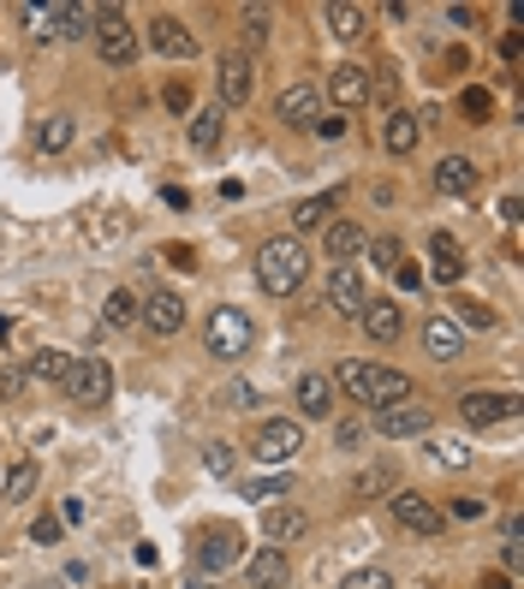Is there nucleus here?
<instances>
[{
	"mask_svg": "<svg viewBox=\"0 0 524 589\" xmlns=\"http://www.w3.org/2000/svg\"><path fill=\"white\" fill-rule=\"evenodd\" d=\"M417 138H424V113L387 108V120H382V150H387V155H412Z\"/></svg>",
	"mask_w": 524,
	"mask_h": 589,
	"instance_id": "18",
	"label": "nucleus"
},
{
	"mask_svg": "<svg viewBox=\"0 0 524 589\" xmlns=\"http://www.w3.org/2000/svg\"><path fill=\"white\" fill-rule=\"evenodd\" d=\"M363 257H370L375 269H400V262H405V244H400V239H375V244H363Z\"/></svg>",
	"mask_w": 524,
	"mask_h": 589,
	"instance_id": "37",
	"label": "nucleus"
},
{
	"mask_svg": "<svg viewBox=\"0 0 524 589\" xmlns=\"http://www.w3.org/2000/svg\"><path fill=\"white\" fill-rule=\"evenodd\" d=\"M358 440H363V423H340V429H334V447L340 452H352Z\"/></svg>",
	"mask_w": 524,
	"mask_h": 589,
	"instance_id": "48",
	"label": "nucleus"
},
{
	"mask_svg": "<svg viewBox=\"0 0 524 589\" xmlns=\"http://www.w3.org/2000/svg\"><path fill=\"white\" fill-rule=\"evenodd\" d=\"M72 138H78V126H72L66 113H42V120H36V150H42V155L72 150Z\"/></svg>",
	"mask_w": 524,
	"mask_h": 589,
	"instance_id": "31",
	"label": "nucleus"
},
{
	"mask_svg": "<svg viewBox=\"0 0 524 589\" xmlns=\"http://www.w3.org/2000/svg\"><path fill=\"white\" fill-rule=\"evenodd\" d=\"M215 90H221V108H244L256 96V61L244 48H227L221 66H215Z\"/></svg>",
	"mask_w": 524,
	"mask_h": 589,
	"instance_id": "8",
	"label": "nucleus"
},
{
	"mask_svg": "<svg viewBox=\"0 0 524 589\" xmlns=\"http://www.w3.org/2000/svg\"><path fill=\"white\" fill-rule=\"evenodd\" d=\"M138 321L150 334H162V340H173V334L185 328V298L167 286H150V298H138Z\"/></svg>",
	"mask_w": 524,
	"mask_h": 589,
	"instance_id": "10",
	"label": "nucleus"
},
{
	"mask_svg": "<svg viewBox=\"0 0 524 589\" xmlns=\"http://www.w3.org/2000/svg\"><path fill=\"white\" fill-rule=\"evenodd\" d=\"M483 589H513V583H506V578H483Z\"/></svg>",
	"mask_w": 524,
	"mask_h": 589,
	"instance_id": "54",
	"label": "nucleus"
},
{
	"mask_svg": "<svg viewBox=\"0 0 524 589\" xmlns=\"http://www.w3.org/2000/svg\"><path fill=\"white\" fill-rule=\"evenodd\" d=\"M334 209H340V190H316V197H304L293 209V239L298 232H323L334 220Z\"/></svg>",
	"mask_w": 524,
	"mask_h": 589,
	"instance_id": "27",
	"label": "nucleus"
},
{
	"mask_svg": "<svg viewBox=\"0 0 524 589\" xmlns=\"http://www.w3.org/2000/svg\"><path fill=\"white\" fill-rule=\"evenodd\" d=\"M340 388L352 393L358 405H370V411H382V405H405L417 393V381L405 375V370H387V363H340Z\"/></svg>",
	"mask_w": 524,
	"mask_h": 589,
	"instance_id": "2",
	"label": "nucleus"
},
{
	"mask_svg": "<svg viewBox=\"0 0 524 589\" xmlns=\"http://www.w3.org/2000/svg\"><path fill=\"white\" fill-rule=\"evenodd\" d=\"M61 536H66L61 519H36V524H31V542H54V548H61Z\"/></svg>",
	"mask_w": 524,
	"mask_h": 589,
	"instance_id": "46",
	"label": "nucleus"
},
{
	"mask_svg": "<svg viewBox=\"0 0 524 589\" xmlns=\"http://www.w3.org/2000/svg\"><path fill=\"white\" fill-rule=\"evenodd\" d=\"M293 494V477H256V482H244V500H256V506H281V500Z\"/></svg>",
	"mask_w": 524,
	"mask_h": 589,
	"instance_id": "34",
	"label": "nucleus"
},
{
	"mask_svg": "<svg viewBox=\"0 0 524 589\" xmlns=\"http://www.w3.org/2000/svg\"><path fill=\"white\" fill-rule=\"evenodd\" d=\"M36 482H42V470H36V459L12 465V470H7V500H31V494H36Z\"/></svg>",
	"mask_w": 524,
	"mask_h": 589,
	"instance_id": "35",
	"label": "nucleus"
},
{
	"mask_svg": "<svg viewBox=\"0 0 524 589\" xmlns=\"http://www.w3.org/2000/svg\"><path fill=\"white\" fill-rule=\"evenodd\" d=\"M459 274H465V262H435V280H441V286H454Z\"/></svg>",
	"mask_w": 524,
	"mask_h": 589,
	"instance_id": "53",
	"label": "nucleus"
},
{
	"mask_svg": "<svg viewBox=\"0 0 524 589\" xmlns=\"http://www.w3.org/2000/svg\"><path fill=\"white\" fill-rule=\"evenodd\" d=\"M24 388H31V375H24L19 363H0V400H19Z\"/></svg>",
	"mask_w": 524,
	"mask_h": 589,
	"instance_id": "41",
	"label": "nucleus"
},
{
	"mask_svg": "<svg viewBox=\"0 0 524 589\" xmlns=\"http://www.w3.org/2000/svg\"><path fill=\"white\" fill-rule=\"evenodd\" d=\"M274 120L293 126V131H310L323 120V90H316V84H286L281 101H274Z\"/></svg>",
	"mask_w": 524,
	"mask_h": 589,
	"instance_id": "12",
	"label": "nucleus"
},
{
	"mask_svg": "<svg viewBox=\"0 0 524 589\" xmlns=\"http://www.w3.org/2000/svg\"><path fill=\"white\" fill-rule=\"evenodd\" d=\"M393 489H400V465L393 459H375L370 470H358V482H352L358 500H375V494H393Z\"/></svg>",
	"mask_w": 524,
	"mask_h": 589,
	"instance_id": "30",
	"label": "nucleus"
},
{
	"mask_svg": "<svg viewBox=\"0 0 524 589\" xmlns=\"http://www.w3.org/2000/svg\"><path fill=\"white\" fill-rule=\"evenodd\" d=\"M298 452H304V423H293V417L262 423L256 440H251V459H256V465H274V470H286Z\"/></svg>",
	"mask_w": 524,
	"mask_h": 589,
	"instance_id": "4",
	"label": "nucleus"
},
{
	"mask_svg": "<svg viewBox=\"0 0 524 589\" xmlns=\"http://www.w3.org/2000/svg\"><path fill=\"white\" fill-rule=\"evenodd\" d=\"M363 244H370V239H363L352 220H328V227H323V250H328L334 269H352V262L363 257Z\"/></svg>",
	"mask_w": 524,
	"mask_h": 589,
	"instance_id": "24",
	"label": "nucleus"
},
{
	"mask_svg": "<svg viewBox=\"0 0 524 589\" xmlns=\"http://www.w3.org/2000/svg\"><path fill=\"white\" fill-rule=\"evenodd\" d=\"M323 24H328L334 42H358L363 31H370V12H363L358 0H328V7H323Z\"/></svg>",
	"mask_w": 524,
	"mask_h": 589,
	"instance_id": "25",
	"label": "nucleus"
},
{
	"mask_svg": "<svg viewBox=\"0 0 524 589\" xmlns=\"http://www.w3.org/2000/svg\"><path fill=\"white\" fill-rule=\"evenodd\" d=\"M387 512H393V524L412 530V536H441V524H447V512L435 506L429 494H417V489H393Z\"/></svg>",
	"mask_w": 524,
	"mask_h": 589,
	"instance_id": "7",
	"label": "nucleus"
},
{
	"mask_svg": "<svg viewBox=\"0 0 524 589\" xmlns=\"http://www.w3.org/2000/svg\"><path fill=\"white\" fill-rule=\"evenodd\" d=\"M90 42H96V54H101L108 66H131V61H138V31L125 24L120 7H101V12H96Z\"/></svg>",
	"mask_w": 524,
	"mask_h": 589,
	"instance_id": "5",
	"label": "nucleus"
},
{
	"mask_svg": "<svg viewBox=\"0 0 524 589\" xmlns=\"http://www.w3.org/2000/svg\"><path fill=\"white\" fill-rule=\"evenodd\" d=\"M358 328L370 334L375 346H393L405 334V310L393 298H370V304H363V316H358Z\"/></svg>",
	"mask_w": 524,
	"mask_h": 589,
	"instance_id": "16",
	"label": "nucleus"
},
{
	"mask_svg": "<svg viewBox=\"0 0 524 589\" xmlns=\"http://www.w3.org/2000/svg\"><path fill=\"white\" fill-rule=\"evenodd\" d=\"M454 310H459V316H454L459 334H465V328H483V334L494 328V310H489V304H454Z\"/></svg>",
	"mask_w": 524,
	"mask_h": 589,
	"instance_id": "39",
	"label": "nucleus"
},
{
	"mask_svg": "<svg viewBox=\"0 0 524 589\" xmlns=\"http://www.w3.org/2000/svg\"><path fill=\"white\" fill-rule=\"evenodd\" d=\"M262 530H269L274 548H286V542H298L304 530H310V519H304L298 506H286V500H281V506H262Z\"/></svg>",
	"mask_w": 524,
	"mask_h": 589,
	"instance_id": "26",
	"label": "nucleus"
},
{
	"mask_svg": "<svg viewBox=\"0 0 524 589\" xmlns=\"http://www.w3.org/2000/svg\"><path fill=\"white\" fill-rule=\"evenodd\" d=\"M61 393L72 405H108V393H113L108 358H72V375L61 381Z\"/></svg>",
	"mask_w": 524,
	"mask_h": 589,
	"instance_id": "6",
	"label": "nucleus"
},
{
	"mask_svg": "<svg viewBox=\"0 0 524 589\" xmlns=\"http://www.w3.org/2000/svg\"><path fill=\"white\" fill-rule=\"evenodd\" d=\"M310 280V250L293 232H274V239L256 244V286L269 298H293V292Z\"/></svg>",
	"mask_w": 524,
	"mask_h": 589,
	"instance_id": "1",
	"label": "nucleus"
},
{
	"mask_svg": "<svg viewBox=\"0 0 524 589\" xmlns=\"http://www.w3.org/2000/svg\"><path fill=\"white\" fill-rule=\"evenodd\" d=\"M227 566H244V542L232 530H209L197 542V571H227Z\"/></svg>",
	"mask_w": 524,
	"mask_h": 589,
	"instance_id": "19",
	"label": "nucleus"
},
{
	"mask_svg": "<svg viewBox=\"0 0 524 589\" xmlns=\"http://www.w3.org/2000/svg\"><path fill=\"white\" fill-rule=\"evenodd\" d=\"M96 12H101V7H90V0H54V7H48V24H54V36L78 42V36L96 31Z\"/></svg>",
	"mask_w": 524,
	"mask_h": 589,
	"instance_id": "22",
	"label": "nucleus"
},
{
	"mask_svg": "<svg viewBox=\"0 0 524 589\" xmlns=\"http://www.w3.org/2000/svg\"><path fill=\"white\" fill-rule=\"evenodd\" d=\"M459 113H465L471 126H483L489 113H494V96H489V90H465V96H459Z\"/></svg>",
	"mask_w": 524,
	"mask_h": 589,
	"instance_id": "38",
	"label": "nucleus"
},
{
	"mask_svg": "<svg viewBox=\"0 0 524 589\" xmlns=\"http://www.w3.org/2000/svg\"><path fill=\"white\" fill-rule=\"evenodd\" d=\"M429 257H435V262H465L459 244H454V232H435V239H429Z\"/></svg>",
	"mask_w": 524,
	"mask_h": 589,
	"instance_id": "44",
	"label": "nucleus"
},
{
	"mask_svg": "<svg viewBox=\"0 0 524 589\" xmlns=\"http://www.w3.org/2000/svg\"><path fill=\"white\" fill-rule=\"evenodd\" d=\"M340 589H393V578H387V566H358L340 578Z\"/></svg>",
	"mask_w": 524,
	"mask_h": 589,
	"instance_id": "36",
	"label": "nucleus"
},
{
	"mask_svg": "<svg viewBox=\"0 0 524 589\" xmlns=\"http://www.w3.org/2000/svg\"><path fill=\"white\" fill-rule=\"evenodd\" d=\"M393 274H400V286H424V269H417V262H400Z\"/></svg>",
	"mask_w": 524,
	"mask_h": 589,
	"instance_id": "52",
	"label": "nucleus"
},
{
	"mask_svg": "<svg viewBox=\"0 0 524 589\" xmlns=\"http://www.w3.org/2000/svg\"><path fill=\"white\" fill-rule=\"evenodd\" d=\"M251 340H256V328L239 304H221V310H209V321H203V346H209V358H221V363H239L244 351H251Z\"/></svg>",
	"mask_w": 524,
	"mask_h": 589,
	"instance_id": "3",
	"label": "nucleus"
},
{
	"mask_svg": "<svg viewBox=\"0 0 524 589\" xmlns=\"http://www.w3.org/2000/svg\"><path fill=\"white\" fill-rule=\"evenodd\" d=\"M328 96L340 101V113L363 108V101L375 96V84H370V66H358V61H340V66L328 72Z\"/></svg>",
	"mask_w": 524,
	"mask_h": 589,
	"instance_id": "14",
	"label": "nucleus"
},
{
	"mask_svg": "<svg viewBox=\"0 0 524 589\" xmlns=\"http://www.w3.org/2000/svg\"><path fill=\"white\" fill-rule=\"evenodd\" d=\"M162 257H167V269L197 274V250H192V244H162Z\"/></svg>",
	"mask_w": 524,
	"mask_h": 589,
	"instance_id": "42",
	"label": "nucleus"
},
{
	"mask_svg": "<svg viewBox=\"0 0 524 589\" xmlns=\"http://www.w3.org/2000/svg\"><path fill=\"white\" fill-rule=\"evenodd\" d=\"M293 405H298V417L304 423H323L328 411H334V381L328 375H298V388H293Z\"/></svg>",
	"mask_w": 524,
	"mask_h": 589,
	"instance_id": "23",
	"label": "nucleus"
},
{
	"mask_svg": "<svg viewBox=\"0 0 524 589\" xmlns=\"http://www.w3.org/2000/svg\"><path fill=\"white\" fill-rule=\"evenodd\" d=\"M429 465H441V470H471L477 452L465 447L459 435H435V440H429Z\"/></svg>",
	"mask_w": 524,
	"mask_h": 589,
	"instance_id": "32",
	"label": "nucleus"
},
{
	"mask_svg": "<svg viewBox=\"0 0 524 589\" xmlns=\"http://www.w3.org/2000/svg\"><path fill=\"white\" fill-rule=\"evenodd\" d=\"M24 375L42 381V388H61V381L72 375V351H61V346H42L36 358L24 363Z\"/></svg>",
	"mask_w": 524,
	"mask_h": 589,
	"instance_id": "28",
	"label": "nucleus"
},
{
	"mask_svg": "<svg viewBox=\"0 0 524 589\" xmlns=\"http://www.w3.org/2000/svg\"><path fill=\"white\" fill-rule=\"evenodd\" d=\"M244 36H251V42L269 36V7H244Z\"/></svg>",
	"mask_w": 524,
	"mask_h": 589,
	"instance_id": "43",
	"label": "nucleus"
},
{
	"mask_svg": "<svg viewBox=\"0 0 524 589\" xmlns=\"http://www.w3.org/2000/svg\"><path fill=\"white\" fill-rule=\"evenodd\" d=\"M101 321H108V328H138V292L113 286L108 298H101Z\"/></svg>",
	"mask_w": 524,
	"mask_h": 589,
	"instance_id": "33",
	"label": "nucleus"
},
{
	"mask_svg": "<svg viewBox=\"0 0 524 589\" xmlns=\"http://www.w3.org/2000/svg\"><path fill=\"white\" fill-rule=\"evenodd\" d=\"M518 393H483V388H471L459 400V417H465V429H494V423H506V417H518Z\"/></svg>",
	"mask_w": 524,
	"mask_h": 589,
	"instance_id": "9",
	"label": "nucleus"
},
{
	"mask_svg": "<svg viewBox=\"0 0 524 589\" xmlns=\"http://www.w3.org/2000/svg\"><path fill=\"white\" fill-rule=\"evenodd\" d=\"M150 48L167 54V61H197V31L185 19H173V12H155L150 19Z\"/></svg>",
	"mask_w": 524,
	"mask_h": 589,
	"instance_id": "13",
	"label": "nucleus"
},
{
	"mask_svg": "<svg viewBox=\"0 0 524 589\" xmlns=\"http://www.w3.org/2000/svg\"><path fill=\"white\" fill-rule=\"evenodd\" d=\"M310 131H316V138H323V143H334V138H346V113H323V120H316Z\"/></svg>",
	"mask_w": 524,
	"mask_h": 589,
	"instance_id": "45",
	"label": "nucleus"
},
{
	"mask_svg": "<svg viewBox=\"0 0 524 589\" xmlns=\"http://www.w3.org/2000/svg\"><path fill=\"white\" fill-rule=\"evenodd\" d=\"M221 131H227L221 108H197V113H192V131H185V138H192V150H197V155H215V150H221Z\"/></svg>",
	"mask_w": 524,
	"mask_h": 589,
	"instance_id": "29",
	"label": "nucleus"
},
{
	"mask_svg": "<svg viewBox=\"0 0 524 589\" xmlns=\"http://www.w3.org/2000/svg\"><path fill=\"white\" fill-rule=\"evenodd\" d=\"M221 400H227V411H251V405H256V393H251V388H227Z\"/></svg>",
	"mask_w": 524,
	"mask_h": 589,
	"instance_id": "49",
	"label": "nucleus"
},
{
	"mask_svg": "<svg viewBox=\"0 0 524 589\" xmlns=\"http://www.w3.org/2000/svg\"><path fill=\"white\" fill-rule=\"evenodd\" d=\"M477 179H483V167H477L471 155H441V161H435V173H429V185L441 190V197H471Z\"/></svg>",
	"mask_w": 524,
	"mask_h": 589,
	"instance_id": "15",
	"label": "nucleus"
},
{
	"mask_svg": "<svg viewBox=\"0 0 524 589\" xmlns=\"http://www.w3.org/2000/svg\"><path fill=\"white\" fill-rule=\"evenodd\" d=\"M192 589H221V583H215V578H192Z\"/></svg>",
	"mask_w": 524,
	"mask_h": 589,
	"instance_id": "55",
	"label": "nucleus"
},
{
	"mask_svg": "<svg viewBox=\"0 0 524 589\" xmlns=\"http://www.w3.org/2000/svg\"><path fill=\"white\" fill-rule=\"evenodd\" d=\"M417 340H424V351H429L435 363H459L465 358V334L454 328V316H429Z\"/></svg>",
	"mask_w": 524,
	"mask_h": 589,
	"instance_id": "21",
	"label": "nucleus"
},
{
	"mask_svg": "<svg viewBox=\"0 0 524 589\" xmlns=\"http://www.w3.org/2000/svg\"><path fill=\"white\" fill-rule=\"evenodd\" d=\"M286 578H293L286 548H256L251 559H244V583H251V589H281Z\"/></svg>",
	"mask_w": 524,
	"mask_h": 589,
	"instance_id": "20",
	"label": "nucleus"
},
{
	"mask_svg": "<svg viewBox=\"0 0 524 589\" xmlns=\"http://www.w3.org/2000/svg\"><path fill=\"white\" fill-rule=\"evenodd\" d=\"M483 512H489V500H477V494H459V500H454V519H465V524L483 519Z\"/></svg>",
	"mask_w": 524,
	"mask_h": 589,
	"instance_id": "47",
	"label": "nucleus"
},
{
	"mask_svg": "<svg viewBox=\"0 0 524 589\" xmlns=\"http://www.w3.org/2000/svg\"><path fill=\"white\" fill-rule=\"evenodd\" d=\"M518 54H524V36H518V31H506V36H501V61H506V66H518Z\"/></svg>",
	"mask_w": 524,
	"mask_h": 589,
	"instance_id": "50",
	"label": "nucleus"
},
{
	"mask_svg": "<svg viewBox=\"0 0 524 589\" xmlns=\"http://www.w3.org/2000/svg\"><path fill=\"white\" fill-rule=\"evenodd\" d=\"M363 304H370V292H363L358 269H334V274H328V310L346 316V321H358Z\"/></svg>",
	"mask_w": 524,
	"mask_h": 589,
	"instance_id": "17",
	"label": "nucleus"
},
{
	"mask_svg": "<svg viewBox=\"0 0 524 589\" xmlns=\"http://www.w3.org/2000/svg\"><path fill=\"white\" fill-rule=\"evenodd\" d=\"M203 465H209V477H232V465H239V447H227V440H215V447L203 452Z\"/></svg>",
	"mask_w": 524,
	"mask_h": 589,
	"instance_id": "40",
	"label": "nucleus"
},
{
	"mask_svg": "<svg viewBox=\"0 0 524 589\" xmlns=\"http://www.w3.org/2000/svg\"><path fill=\"white\" fill-rule=\"evenodd\" d=\"M429 405H382V411H370V429L375 435H387V440H412V435H429Z\"/></svg>",
	"mask_w": 524,
	"mask_h": 589,
	"instance_id": "11",
	"label": "nucleus"
},
{
	"mask_svg": "<svg viewBox=\"0 0 524 589\" xmlns=\"http://www.w3.org/2000/svg\"><path fill=\"white\" fill-rule=\"evenodd\" d=\"M167 108L185 113V108H192V90H185V84H167Z\"/></svg>",
	"mask_w": 524,
	"mask_h": 589,
	"instance_id": "51",
	"label": "nucleus"
}]
</instances>
